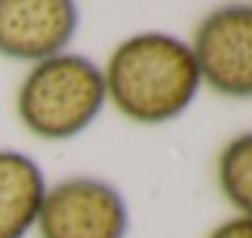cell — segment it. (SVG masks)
Masks as SVG:
<instances>
[{"mask_svg":"<svg viewBox=\"0 0 252 238\" xmlns=\"http://www.w3.org/2000/svg\"><path fill=\"white\" fill-rule=\"evenodd\" d=\"M103 81L110 103L142 125L179 118L201 88L191 44L169 32H137L120 42L103 69Z\"/></svg>","mask_w":252,"mask_h":238,"instance_id":"cell-1","label":"cell"},{"mask_svg":"<svg viewBox=\"0 0 252 238\" xmlns=\"http://www.w3.org/2000/svg\"><path fill=\"white\" fill-rule=\"evenodd\" d=\"M103 69L84 54L62 52L37 62L17 88V116L42 140H71L105 106Z\"/></svg>","mask_w":252,"mask_h":238,"instance_id":"cell-2","label":"cell"},{"mask_svg":"<svg viewBox=\"0 0 252 238\" xmlns=\"http://www.w3.org/2000/svg\"><path fill=\"white\" fill-rule=\"evenodd\" d=\"M34 226L42 238H125L130 211L113 184L69 177L47 187Z\"/></svg>","mask_w":252,"mask_h":238,"instance_id":"cell-3","label":"cell"},{"mask_svg":"<svg viewBox=\"0 0 252 238\" xmlns=\"http://www.w3.org/2000/svg\"><path fill=\"white\" fill-rule=\"evenodd\" d=\"M201 83L230 98H252V5L208 12L191 44Z\"/></svg>","mask_w":252,"mask_h":238,"instance_id":"cell-4","label":"cell"},{"mask_svg":"<svg viewBox=\"0 0 252 238\" xmlns=\"http://www.w3.org/2000/svg\"><path fill=\"white\" fill-rule=\"evenodd\" d=\"M79 27V7L69 0H0V54L44 62L62 54Z\"/></svg>","mask_w":252,"mask_h":238,"instance_id":"cell-5","label":"cell"},{"mask_svg":"<svg viewBox=\"0 0 252 238\" xmlns=\"http://www.w3.org/2000/svg\"><path fill=\"white\" fill-rule=\"evenodd\" d=\"M47 192L42 167L20 150H0V238H25Z\"/></svg>","mask_w":252,"mask_h":238,"instance_id":"cell-6","label":"cell"},{"mask_svg":"<svg viewBox=\"0 0 252 238\" xmlns=\"http://www.w3.org/2000/svg\"><path fill=\"white\" fill-rule=\"evenodd\" d=\"M218 187L240 216L252 219V133L235 135L220 150Z\"/></svg>","mask_w":252,"mask_h":238,"instance_id":"cell-7","label":"cell"},{"mask_svg":"<svg viewBox=\"0 0 252 238\" xmlns=\"http://www.w3.org/2000/svg\"><path fill=\"white\" fill-rule=\"evenodd\" d=\"M208 238H252V219L248 216H235L223 224H218Z\"/></svg>","mask_w":252,"mask_h":238,"instance_id":"cell-8","label":"cell"}]
</instances>
